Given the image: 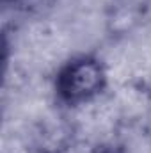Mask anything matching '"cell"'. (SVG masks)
I'll list each match as a JSON object with an SVG mask.
<instances>
[{
	"label": "cell",
	"mask_w": 151,
	"mask_h": 153,
	"mask_svg": "<svg viewBox=\"0 0 151 153\" xmlns=\"http://www.w3.org/2000/svg\"><path fill=\"white\" fill-rule=\"evenodd\" d=\"M107 73L94 57H78L66 64L57 76V93L68 103H84L105 87Z\"/></svg>",
	"instance_id": "1"
},
{
	"label": "cell",
	"mask_w": 151,
	"mask_h": 153,
	"mask_svg": "<svg viewBox=\"0 0 151 153\" xmlns=\"http://www.w3.org/2000/svg\"><path fill=\"white\" fill-rule=\"evenodd\" d=\"M59 153H94V152H93V148H89L84 143H73V144L62 146L59 150Z\"/></svg>",
	"instance_id": "2"
}]
</instances>
